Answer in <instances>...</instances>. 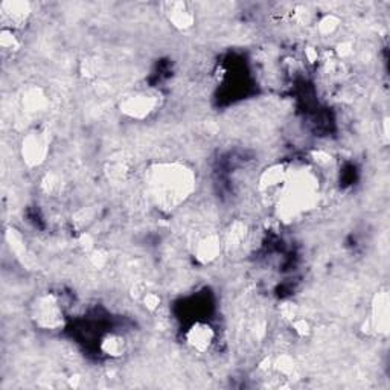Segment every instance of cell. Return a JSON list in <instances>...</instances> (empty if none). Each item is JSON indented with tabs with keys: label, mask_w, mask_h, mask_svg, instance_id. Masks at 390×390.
Here are the masks:
<instances>
[{
	"label": "cell",
	"mask_w": 390,
	"mask_h": 390,
	"mask_svg": "<svg viewBox=\"0 0 390 390\" xmlns=\"http://www.w3.org/2000/svg\"><path fill=\"white\" fill-rule=\"evenodd\" d=\"M195 183L194 170L180 162L156 163L145 172L146 195L157 209L166 212L182 206L195 191Z\"/></svg>",
	"instance_id": "6da1fadb"
},
{
	"label": "cell",
	"mask_w": 390,
	"mask_h": 390,
	"mask_svg": "<svg viewBox=\"0 0 390 390\" xmlns=\"http://www.w3.org/2000/svg\"><path fill=\"white\" fill-rule=\"evenodd\" d=\"M276 210L282 221H294L319 203L320 183L313 168L296 166L287 171L276 188Z\"/></svg>",
	"instance_id": "7a4b0ae2"
},
{
	"label": "cell",
	"mask_w": 390,
	"mask_h": 390,
	"mask_svg": "<svg viewBox=\"0 0 390 390\" xmlns=\"http://www.w3.org/2000/svg\"><path fill=\"white\" fill-rule=\"evenodd\" d=\"M31 317L42 329L52 331L63 327L64 313L58 297L51 293L37 297L31 306Z\"/></svg>",
	"instance_id": "3957f363"
},
{
	"label": "cell",
	"mask_w": 390,
	"mask_h": 390,
	"mask_svg": "<svg viewBox=\"0 0 390 390\" xmlns=\"http://www.w3.org/2000/svg\"><path fill=\"white\" fill-rule=\"evenodd\" d=\"M49 151V134L35 128L26 134L22 145L23 161L30 166L40 165Z\"/></svg>",
	"instance_id": "277c9868"
},
{
	"label": "cell",
	"mask_w": 390,
	"mask_h": 390,
	"mask_svg": "<svg viewBox=\"0 0 390 390\" xmlns=\"http://www.w3.org/2000/svg\"><path fill=\"white\" fill-rule=\"evenodd\" d=\"M159 104V96L151 94V92H142V94H136L124 101V104L120 106L125 115L144 119L150 113H153L154 108Z\"/></svg>",
	"instance_id": "5b68a950"
},
{
	"label": "cell",
	"mask_w": 390,
	"mask_h": 390,
	"mask_svg": "<svg viewBox=\"0 0 390 390\" xmlns=\"http://www.w3.org/2000/svg\"><path fill=\"white\" fill-rule=\"evenodd\" d=\"M0 14H2L4 27L15 31L27 22L30 6L23 2H4L0 6Z\"/></svg>",
	"instance_id": "8992f818"
},
{
	"label": "cell",
	"mask_w": 390,
	"mask_h": 390,
	"mask_svg": "<svg viewBox=\"0 0 390 390\" xmlns=\"http://www.w3.org/2000/svg\"><path fill=\"white\" fill-rule=\"evenodd\" d=\"M213 341V331L209 325L197 323L194 325L191 331L188 332V343L195 349L204 352L208 351Z\"/></svg>",
	"instance_id": "52a82bcc"
},
{
	"label": "cell",
	"mask_w": 390,
	"mask_h": 390,
	"mask_svg": "<svg viewBox=\"0 0 390 390\" xmlns=\"http://www.w3.org/2000/svg\"><path fill=\"white\" fill-rule=\"evenodd\" d=\"M168 17L170 22L179 30H188L194 25V14L184 4H171Z\"/></svg>",
	"instance_id": "ba28073f"
},
{
	"label": "cell",
	"mask_w": 390,
	"mask_h": 390,
	"mask_svg": "<svg viewBox=\"0 0 390 390\" xmlns=\"http://www.w3.org/2000/svg\"><path fill=\"white\" fill-rule=\"evenodd\" d=\"M220 252V239L215 235L201 239L197 247V258L203 263H209Z\"/></svg>",
	"instance_id": "9c48e42d"
},
{
	"label": "cell",
	"mask_w": 390,
	"mask_h": 390,
	"mask_svg": "<svg viewBox=\"0 0 390 390\" xmlns=\"http://www.w3.org/2000/svg\"><path fill=\"white\" fill-rule=\"evenodd\" d=\"M0 44H2V48L5 51L13 52L20 48V40H18V37L15 35L14 30L4 27L2 32H0Z\"/></svg>",
	"instance_id": "30bf717a"
},
{
	"label": "cell",
	"mask_w": 390,
	"mask_h": 390,
	"mask_svg": "<svg viewBox=\"0 0 390 390\" xmlns=\"http://www.w3.org/2000/svg\"><path fill=\"white\" fill-rule=\"evenodd\" d=\"M124 339L118 336H110L102 343V349H104L106 354L108 356H120L124 352Z\"/></svg>",
	"instance_id": "8fae6325"
},
{
	"label": "cell",
	"mask_w": 390,
	"mask_h": 390,
	"mask_svg": "<svg viewBox=\"0 0 390 390\" xmlns=\"http://www.w3.org/2000/svg\"><path fill=\"white\" fill-rule=\"evenodd\" d=\"M145 303L148 305V308H151V310H154V308H157V305H159L161 303V299H159V296H156V294H146L145 296Z\"/></svg>",
	"instance_id": "7c38bea8"
}]
</instances>
